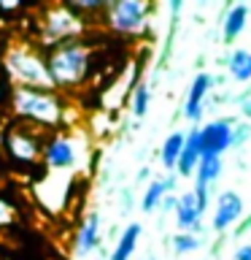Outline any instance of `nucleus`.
I'll list each match as a JSON object with an SVG mask.
<instances>
[{"instance_id":"obj_7","label":"nucleus","mask_w":251,"mask_h":260,"mask_svg":"<svg viewBox=\"0 0 251 260\" xmlns=\"http://www.w3.org/2000/svg\"><path fill=\"white\" fill-rule=\"evenodd\" d=\"M197 138H200V154L202 157H219L227 146H230V138H232V130L227 122H211L202 130H197Z\"/></svg>"},{"instance_id":"obj_13","label":"nucleus","mask_w":251,"mask_h":260,"mask_svg":"<svg viewBox=\"0 0 251 260\" xmlns=\"http://www.w3.org/2000/svg\"><path fill=\"white\" fill-rule=\"evenodd\" d=\"M208 84H211V79L205 76V73H200V76L194 79V84L189 89V98H186V111H184L189 119L200 117V103H202V98H205V92H208Z\"/></svg>"},{"instance_id":"obj_20","label":"nucleus","mask_w":251,"mask_h":260,"mask_svg":"<svg viewBox=\"0 0 251 260\" xmlns=\"http://www.w3.org/2000/svg\"><path fill=\"white\" fill-rule=\"evenodd\" d=\"M173 247H176V252H189V249L197 247V241H194L192 236H178V239L173 241Z\"/></svg>"},{"instance_id":"obj_3","label":"nucleus","mask_w":251,"mask_h":260,"mask_svg":"<svg viewBox=\"0 0 251 260\" xmlns=\"http://www.w3.org/2000/svg\"><path fill=\"white\" fill-rule=\"evenodd\" d=\"M11 101H14V111L19 114V117L30 119V122H40V125H60L62 103L57 101L54 92L16 87Z\"/></svg>"},{"instance_id":"obj_2","label":"nucleus","mask_w":251,"mask_h":260,"mask_svg":"<svg viewBox=\"0 0 251 260\" xmlns=\"http://www.w3.org/2000/svg\"><path fill=\"white\" fill-rule=\"evenodd\" d=\"M89 65V49L81 41H68L52 49V54L46 57V71L52 76L54 87H70L78 84L87 76Z\"/></svg>"},{"instance_id":"obj_21","label":"nucleus","mask_w":251,"mask_h":260,"mask_svg":"<svg viewBox=\"0 0 251 260\" xmlns=\"http://www.w3.org/2000/svg\"><path fill=\"white\" fill-rule=\"evenodd\" d=\"M14 219V209H11V203H6L3 198H0V225H8Z\"/></svg>"},{"instance_id":"obj_12","label":"nucleus","mask_w":251,"mask_h":260,"mask_svg":"<svg viewBox=\"0 0 251 260\" xmlns=\"http://www.w3.org/2000/svg\"><path fill=\"white\" fill-rule=\"evenodd\" d=\"M138 236H141V225L138 222L127 225L124 233H121V239L116 241V247H113L111 260H130V255H133L135 247H138Z\"/></svg>"},{"instance_id":"obj_1","label":"nucleus","mask_w":251,"mask_h":260,"mask_svg":"<svg viewBox=\"0 0 251 260\" xmlns=\"http://www.w3.org/2000/svg\"><path fill=\"white\" fill-rule=\"evenodd\" d=\"M6 73L16 87H27V89H44L52 92V76L46 71V60L38 52H32L30 46H14L6 52Z\"/></svg>"},{"instance_id":"obj_4","label":"nucleus","mask_w":251,"mask_h":260,"mask_svg":"<svg viewBox=\"0 0 251 260\" xmlns=\"http://www.w3.org/2000/svg\"><path fill=\"white\" fill-rule=\"evenodd\" d=\"M81 30H84V16L76 14L70 6H54V8H49L46 19H44V41L60 46V44L73 41Z\"/></svg>"},{"instance_id":"obj_9","label":"nucleus","mask_w":251,"mask_h":260,"mask_svg":"<svg viewBox=\"0 0 251 260\" xmlns=\"http://www.w3.org/2000/svg\"><path fill=\"white\" fill-rule=\"evenodd\" d=\"M240 209H243V203H240V198H238L235 192L219 195V206H216V219H214V225L219 228V231H224L227 225H232L235 219L240 217Z\"/></svg>"},{"instance_id":"obj_5","label":"nucleus","mask_w":251,"mask_h":260,"mask_svg":"<svg viewBox=\"0 0 251 260\" xmlns=\"http://www.w3.org/2000/svg\"><path fill=\"white\" fill-rule=\"evenodd\" d=\"M146 11L149 6L141 0H121V3L111 6V27L119 32H138L146 22Z\"/></svg>"},{"instance_id":"obj_8","label":"nucleus","mask_w":251,"mask_h":260,"mask_svg":"<svg viewBox=\"0 0 251 260\" xmlns=\"http://www.w3.org/2000/svg\"><path fill=\"white\" fill-rule=\"evenodd\" d=\"M44 160L49 168H70L76 162V146L68 136H57L44 146Z\"/></svg>"},{"instance_id":"obj_6","label":"nucleus","mask_w":251,"mask_h":260,"mask_svg":"<svg viewBox=\"0 0 251 260\" xmlns=\"http://www.w3.org/2000/svg\"><path fill=\"white\" fill-rule=\"evenodd\" d=\"M6 154L19 162H35L40 154H44V149H40L38 138L30 133V130L24 127H11L6 133Z\"/></svg>"},{"instance_id":"obj_10","label":"nucleus","mask_w":251,"mask_h":260,"mask_svg":"<svg viewBox=\"0 0 251 260\" xmlns=\"http://www.w3.org/2000/svg\"><path fill=\"white\" fill-rule=\"evenodd\" d=\"M200 138H197V133H192V136H186L184 138V149H181V154H178V171H181V176H189L192 171H194V166L200 162Z\"/></svg>"},{"instance_id":"obj_11","label":"nucleus","mask_w":251,"mask_h":260,"mask_svg":"<svg viewBox=\"0 0 251 260\" xmlns=\"http://www.w3.org/2000/svg\"><path fill=\"white\" fill-rule=\"evenodd\" d=\"M97 233H100V217L89 214L84 228H81V233H78V239H76V252L78 255H89V252L97 247Z\"/></svg>"},{"instance_id":"obj_16","label":"nucleus","mask_w":251,"mask_h":260,"mask_svg":"<svg viewBox=\"0 0 251 260\" xmlns=\"http://www.w3.org/2000/svg\"><path fill=\"white\" fill-rule=\"evenodd\" d=\"M165 190H168V182H151L149 184V190H146V195H143V211H151L157 203L162 201V195H165Z\"/></svg>"},{"instance_id":"obj_18","label":"nucleus","mask_w":251,"mask_h":260,"mask_svg":"<svg viewBox=\"0 0 251 260\" xmlns=\"http://www.w3.org/2000/svg\"><path fill=\"white\" fill-rule=\"evenodd\" d=\"M243 22H246V8L238 6V8H232V14H230V19H227V30H224V36L227 41H232L238 32L243 30Z\"/></svg>"},{"instance_id":"obj_19","label":"nucleus","mask_w":251,"mask_h":260,"mask_svg":"<svg viewBox=\"0 0 251 260\" xmlns=\"http://www.w3.org/2000/svg\"><path fill=\"white\" fill-rule=\"evenodd\" d=\"M146 109H149V87H146V84H138L135 98H133V111H135V117H143Z\"/></svg>"},{"instance_id":"obj_14","label":"nucleus","mask_w":251,"mask_h":260,"mask_svg":"<svg viewBox=\"0 0 251 260\" xmlns=\"http://www.w3.org/2000/svg\"><path fill=\"white\" fill-rule=\"evenodd\" d=\"M200 201H197V195L194 192H186L181 201H178V225L181 228H194L197 225V217H200Z\"/></svg>"},{"instance_id":"obj_17","label":"nucleus","mask_w":251,"mask_h":260,"mask_svg":"<svg viewBox=\"0 0 251 260\" xmlns=\"http://www.w3.org/2000/svg\"><path fill=\"white\" fill-rule=\"evenodd\" d=\"M230 71L235 73V79H248L251 76V54L248 52H235Z\"/></svg>"},{"instance_id":"obj_15","label":"nucleus","mask_w":251,"mask_h":260,"mask_svg":"<svg viewBox=\"0 0 251 260\" xmlns=\"http://www.w3.org/2000/svg\"><path fill=\"white\" fill-rule=\"evenodd\" d=\"M184 149V136L181 133H173L165 141V146H162V162H165L168 168H173L176 162H178V154H181Z\"/></svg>"},{"instance_id":"obj_22","label":"nucleus","mask_w":251,"mask_h":260,"mask_svg":"<svg viewBox=\"0 0 251 260\" xmlns=\"http://www.w3.org/2000/svg\"><path fill=\"white\" fill-rule=\"evenodd\" d=\"M235 260H251V247H243L240 252H238V257Z\"/></svg>"},{"instance_id":"obj_23","label":"nucleus","mask_w":251,"mask_h":260,"mask_svg":"<svg viewBox=\"0 0 251 260\" xmlns=\"http://www.w3.org/2000/svg\"><path fill=\"white\" fill-rule=\"evenodd\" d=\"M0 101H3V87H0Z\"/></svg>"}]
</instances>
